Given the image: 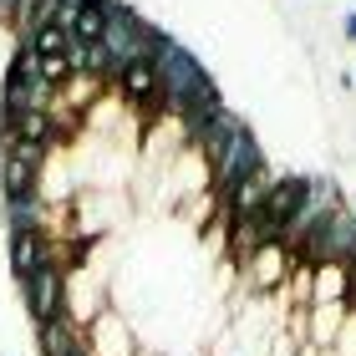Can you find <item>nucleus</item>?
Segmentation results:
<instances>
[{
    "mask_svg": "<svg viewBox=\"0 0 356 356\" xmlns=\"http://www.w3.org/2000/svg\"><path fill=\"white\" fill-rule=\"evenodd\" d=\"M143 61H153L158 87H163L168 112H199V107H224L219 82L199 67V56L184 51L163 26H148V41H143Z\"/></svg>",
    "mask_w": 356,
    "mask_h": 356,
    "instance_id": "1",
    "label": "nucleus"
},
{
    "mask_svg": "<svg viewBox=\"0 0 356 356\" xmlns=\"http://www.w3.org/2000/svg\"><path fill=\"white\" fill-rule=\"evenodd\" d=\"M143 41H148V21L122 6V0H107L102 10V46H92V76H102V82H118V76L143 61Z\"/></svg>",
    "mask_w": 356,
    "mask_h": 356,
    "instance_id": "2",
    "label": "nucleus"
},
{
    "mask_svg": "<svg viewBox=\"0 0 356 356\" xmlns=\"http://www.w3.org/2000/svg\"><path fill=\"white\" fill-rule=\"evenodd\" d=\"M209 168H214V193H219V204H224V199H229V193L239 188V178H250V173H260V168H265L260 138H254L250 127L239 122L234 133L224 138V148L209 158Z\"/></svg>",
    "mask_w": 356,
    "mask_h": 356,
    "instance_id": "3",
    "label": "nucleus"
},
{
    "mask_svg": "<svg viewBox=\"0 0 356 356\" xmlns=\"http://www.w3.org/2000/svg\"><path fill=\"white\" fill-rule=\"evenodd\" d=\"M15 285H21L26 311H31L36 326L67 311V270H61V265H41L36 275H26V280H15Z\"/></svg>",
    "mask_w": 356,
    "mask_h": 356,
    "instance_id": "4",
    "label": "nucleus"
},
{
    "mask_svg": "<svg viewBox=\"0 0 356 356\" xmlns=\"http://www.w3.org/2000/svg\"><path fill=\"white\" fill-rule=\"evenodd\" d=\"M118 87H122V97L133 107H143V112H168V102H163V87H158V72H153V61H133L122 76H118Z\"/></svg>",
    "mask_w": 356,
    "mask_h": 356,
    "instance_id": "5",
    "label": "nucleus"
},
{
    "mask_svg": "<svg viewBox=\"0 0 356 356\" xmlns=\"http://www.w3.org/2000/svg\"><path fill=\"white\" fill-rule=\"evenodd\" d=\"M56 219H67V209H51L41 193L31 199H6V229L21 234V229H56Z\"/></svg>",
    "mask_w": 356,
    "mask_h": 356,
    "instance_id": "6",
    "label": "nucleus"
},
{
    "mask_svg": "<svg viewBox=\"0 0 356 356\" xmlns=\"http://www.w3.org/2000/svg\"><path fill=\"white\" fill-rule=\"evenodd\" d=\"M36 341H41V356H72V351H87L82 326H76L67 311L51 316V321H41V326H36Z\"/></svg>",
    "mask_w": 356,
    "mask_h": 356,
    "instance_id": "7",
    "label": "nucleus"
},
{
    "mask_svg": "<svg viewBox=\"0 0 356 356\" xmlns=\"http://www.w3.org/2000/svg\"><path fill=\"white\" fill-rule=\"evenodd\" d=\"M270 184L275 178L260 168V173H250V178H239V188L224 199V214H229V224H239V219H254L260 214V204H265V193H270Z\"/></svg>",
    "mask_w": 356,
    "mask_h": 356,
    "instance_id": "8",
    "label": "nucleus"
},
{
    "mask_svg": "<svg viewBox=\"0 0 356 356\" xmlns=\"http://www.w3.org/2000/svg\"><path fill=\"white\" fill-rule=\"evenodd\" d=\"M316 285H311V305H346L351 300V270L346 265H316Z\"/></svg>",
    "mask_w": 356,
    "mask_h": 356,
    "instance_id": "9",
    "label": "nucleus"
},
{
    "mask_svg": "<svg viewBox=\"0 0 356 356\" xmlns=\"http://www.w3.org/2000/svg\"><path fill=\"white\" fill-rule=\"evenodd\" d=\"M0 188H6V199H31V193H41V168L6 158V168H0Z\"/></svg>",
    "mask_w": 356,
    "mask_h": 356,
    "instance_id": "10",
    "label": "nucleus"
},
{
    "mask_svg": "<svg viewBox=\"0 0 356 356\" xmlns=\"http://www.w3.org/2000/svg\"><path fill=\"white\" fill-rule=\"evenodd\" d=\"M31 46H36V56L41 61H72V36L61 31L56 21L51 26H41L36 36H31Z\"/></svg>",
    "mask_w": 356,
    "mask_h": 356,
    "instance_id": "11",
    "label": "nucleus"
},
{
    "mask_svg": "<svg viewBox=\"0 0 356 356\" xmlns=\"http://www.w3.org/2000/svg\"><path fill=\"white\" fill-rule=\"evenodd\" d=\"M0 148H6V158H15V163H31V168H46V143H26V138H0Z\"/></svg>",
    "mask_w": 356,
    "mask_h": 356,
    "instance_id": "12",
    "label": "nucleus"
},
{
    "mask_svg": "<svg viewBox=\"0 0 356 356\" xmlns=\"http://www.w3.org/2000/svg\"><path fill=\"white\" fill-rule=\"evenodd\" d=\"M56 10H72V15H76V10H107V0H61Z\"/></svg>",
    "mask_w": 356,
    "mask_h": 356,
    "instance_id": "13",
    "label": "nucleus"
},
{
    "mask_svg": "<svg viewBox=\"0 0 356 356\" xmlns=\"http://www.w3.org/2000/svg\"><path fill=\"white\" fill-rule=\"evenodd\" d=\"M341 36H346V41H356V10H351L346 21H341Z\"/></svg>",
    "mask_w": 356,
    "mask_h": 356,
    "instance_id": "14",
    "label": "nucleus"
},
{
    "mask_svg": "<svg viewBox=\"0 0 356 356\" xmlns=\"http://www.w3.org/2000/svg\"><path fill=\"white\" fill-rule=\"evenodd\" d=\"M15 10H21V0H0V15H10V21H15Z\"/></svg>",
    "mask_w": 356,
    "mask_h": 356,
    "instance_id": "15",
    "label": "nucleus"
},
{
    "mask_svg": "<svg viewBox=\"0 0 356 356\" xmlns=\"http://www.w3.org/2000/svg\"><path fill=\"white\" fill-rule=\"evenodd\" d=\"M72 356H87V351H72Z\"/></svg>",
    "mask_w": 356,
    "mask_h": 356,
    "instance_id": "16",
    "label": "nucleus"
}]
</instances>
